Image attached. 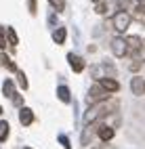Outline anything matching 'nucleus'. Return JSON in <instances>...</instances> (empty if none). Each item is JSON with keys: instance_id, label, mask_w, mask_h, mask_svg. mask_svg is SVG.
I'll return each mask as SVG.
<instances>
[{"instance_id": "obj_20", "label": "nucleus", "mask_w": 145, "mask_h": 149, "mask_svg": "<svg viewBox=\"0 0 145 149\" xmlns=\"http://www.w3.org/2000/svg\"><path fill=\"white\" fill-rule=\"evenodd\" d=\"M17 78H19V84H21V88H27V78H25V74L21 72V69H17Z\"/></svg>"}, {"instance_id": "obj_16", "label": "nucleus", "mask_w": 145, "mask_h": 149, "mask_svg": "<svg viewBox=\"0 0 145 149\" xmlns=\"http://www.w3.org/2000/svg\"><path fill=\"white\" fill-rule=\"evenodd\" d=\"M0 65H2V67H6V69H11V72H17L15 63H11V61H8V57H6L4 53H0Z\"/></svg>"}, {"instance_id": "obj_5", "label": "nucleus", "mask_w": 145, "mask_h": 149, "mask_svg": "<svg viewBox=\"0 0 145 149\" xmlns=\"http://www.w3.org/2000/svg\"><path fill=\"white\" fill-rule=\"evenodd\" d=\"M112 51L114 55L122 59V57H126L128 55V46H126V38H114L112 40Z\"/></svg>"}, {"instance_id": "obj_1", "label": "nucleus", "mask_w": 145, "mask_h": 149, "mask_svg": "<svg viewBox=\"0 0 145 149\" xmlns=\"http://www.w3.org/2000/svg\"><path fill=\"white\" fill-rule=\"evenodd\" d=\"M116 107H118V103H114V101H103V103L91 105L89 111L84 113V124H86V126L99 124L101 118H105V116H109L112 111H116Z\"/></svg>"}, {"instance_id": "obj_25", "label": "nucleus", "mask_w": 145, "mask_h": 149, "mask_svg": "<svg viewBox=\"0 0 145 149\" xmlns=\"http://www.w3.org/2000/svg\"><path fill=\"white\" fill-rule=\"evenodd\" d=\"M128 6H130V0H120V8L122 11H126Z\"/></svg>"}, {"instance_id": "obj_23", "label": "nucleus", "mask_w": 145, "mask_h": 149, "mask_svg": "<svg viewBox=\"0 0 145 149\" xmlns=\"http://www.w3.org/2000/svg\"><path fill=\"white\" fill-rule=\"evenodd\" d=\"M27 6H30V13L36 15V0H27Z\"/></svg>"}, {"instance_id": "obj_6", "label": "nucleus", "mask_w": 145, "mask_h": 149, "mask_svg": "<svg viewBox=\"0 0 145 149\" xmlns=\"http://www.w3.org/2000/svg\"><path fill=\"white\" fill-rule=\"evenodd\" d=\"M99 86L103 88L105 93H118L120 91V82L116 80V78H107V76H103L99 80Z\"/></svg>"}, {"instance_id": "obj_17", "label": "nucleus", "mask_w": 145, "mask_h": 149, "mask_svg": "<svg viewBox=\"0 0 145 149\" xmlns=\"http://www.w3.org/2000/svg\"><path fill=\"white\" fill-rule=\"evenodd\" d=\"M6 38H8V44L15 48V46H17V42H19V38H17V34L13 32V27H6Z\"/></svg>"}, {"instance_id": "obj_9", "label": "nucleus", "mask_w": 145, "mask_h": 149, "mask_svg": "<svg viewBox=\"0 0 145 149\" xmlns=\"http://www.w3.org/2000/svg\"><path fill=\"white\" fill-rule=\"evenodd\" d=\"M114 134H116V130H114L112 126H103V124H99L97 136H99L101 141H105V143H107V141H112V139H114Z\"/></svg>"}, {"instance_id": "obj_24", "label": "nucleus", "mask_w": 145, "mask_h": 149, "mask_svg": "<svg viewBox=\"0 0 145 149\" xmlns=\"http://www.w3.org/2000/svg\"><path fill=\"white\" fill-rule=\"evenodd\" d=\"M6 46V40H4V34H2V25H0V48Z\"/></svg>"}, {"instance_id": "obj_3", "label": "nucleus", "mask_w": 145, "mask_h": 149, "mask_svg": "<svg viewBox=\"0 0 145 149\" xmlns=\"http://www.w3.org/2000/svg\"><path fill=\"white\" fill-rule=\"evenodd\" d=\"M107 97H109V93H105L103 88L99 86V82H97L95 86H91L89 95H86V101H89L91 105H97V103H103V101H107Z\"/></svg>"}, {"instance_id": "obj_7", "label": "nucleus", "mask_w": 145, "mask_h": 149, "mask_svg": "<svg viewBox=\"0 0 145 149\" xmlns=\"http://www.w3.org/2000/svg\"><path fill=\"white\" fill-rule=\"evenodd\" d=\"M130 91H132V95H137V97L145 95V80L139 78V76H135L130 80Z\"/></svg>"}, {"instance_id": "obj_12", "label": "nucleus", "mask_w": 145, "mask_h": 149, "mask_svg": "<svg viewBox=\"0 0 145 149\" xmlns=\"http://www.w3.org/2000/svg\"><path fill=\"white\" fill-rule=\"evenodd\" d=\"M19 120H21L23 126H30L34 122V111L30 107H21V109H19Z\"/></svg>"}, {"instance_id": "obj_22", "label": "nucleus", "mask_w": 145, "mask_h": 149, "mask_svg": "<svg viewBox=\"0 0 145 149\" xmlns=\"http://www.w3.org/2000/svg\"><path fill=\"white\" fill-rule=\"evenodd\" d=\"M59 141H61V145H63L65 149H70V147H72V145H70V139H67V136H63V134L59 136Z\"/></svg>"}, {"instance_id": "obj_13", "label": "nucleus", "mask_w": 145, "mask_h": 149, "mask_svg": "<svg viewBox=\"0 0 145 149\" xmlns=\"http://www.w3.org/2000/svg\"><path fill=\"white\" fill-rule=\"evenodd\" d=\"M57 97H59V101H63V103H70L72 101L70 88H67V86H59V88H57Z\"/></svg>"}, {"instance_id": "obj_15", "label": "nucleus", "mask_w": 145, "mask_h": 149, "mask_svg": "<svg viewBox=\"0 0 145 149\" xmlns=\"http://www.w3.org/2000/svg\"><path fill=\"white\" fill-rule=\"evenodd\" d=\"M2 93H4L6 97H13V95H15V82H13V80H4V84H2Z\"/></svg>"}, {"instance_id": "obj_19", "label": "nucleus", "mask_w": 145, "mask_h": 149, "mask_svg": "<svg viewBox=\"0 0 145 149\" xmlns=\"http://www.w3.org/2000/svg\"><path fill=\"white\" fill-rule=\"evenodd\" d=\"M48 2L55 6V11H57V13H61L63 8H65V0H48Z\"/></svg>"}, {"instance_id": "obj_8", "label": "nucleus", "mask_w": 145, "mask_h": 149, "mask_svg": "<svg viewBox=\"0 0 145 149\" xmlns=\"http://www.w3.org/2000/svg\"><path fill=\"white\" fill-rule=\"evenodd\" d=\"M143 40L139 36H128L126 38V46H128V55H137L139 53V48H141Z\"/></svg>"}, {"instance_id": "obj_2", "label": "nucleus", "mask_w": 145, "mask_h": 149, "mask_svg": "<svg viewBox=\"0 0 145 149\" xmlns=\"http://www.w3.org/2000/svg\"><path fill=\"white\" fill-rule=\"evenodd\" d=\"M130 21H132V17L128 11H120V13H116L114 15V29L116 32H126V29L130 27Z\"/></svg>"}, {"instance_id": "obj_26", "label": "nucleus", "mask_w": 145, "mask_h": 149, "mask_svg": "<svg viewBox=\"0 0 145 149\" xmlns=\"http://www.w3.org/2000/svg\"><path fill=\"white\" fill-rule=\"evenodd\" d=\"M139 67H141V63H139V61H137V63H130V69H132V72H137Z\"/></svg>"}, {"instance_id": "obj_14", "label": "nucleus", "mask_w": 145, "mask_h": 149, "mask_svg": "<svg viewBox=\"0 0 145 149\" xmlns=\"http://www.w3.org/2000/svg\"><path fill=\"white\" fill-rule=\"evenodd\" d=\"M65 36H67L65 27H59V29H55V32H53V40H55L57 44H63V42H65Z\"/></svg>"}, {"instance_id": "obj_4", "label": "nucleus", "mask_w": 145, "mask_h": 149, "mask_svg": "<svg viewBox=\"0 0 145 149\" xmlns=\"http://www.w3.org/2000/svg\"><path fill=\"white\" fill-rule=\"evenodd\" d=\"M95 11H97V15H101V17L116 15V2H114V0H99L97 6H95Z\"/></svg>"}, {"instance_id": "obj_28", "label": "nucleus", "mask_w": 145, "mask_h": 149, "mask_svg": "<svg viewBox=\"0 0 145 149\" xmlns=\"http://www.w3.org/2000/svg\"><path fill=\"white\" fill-rule=\"evenodd\" d=\"M0 113H2V105H0Z\"/></svg>"}, {"instance_id": "obj_10", "label": "nucleus", "mask_w": 145, "mask_h": 149, "mask_svg": "<svg viewBox=\"0 0 145 149\" xmlns=\"http://www.w3.org/2000/svg\"><path fill=\"white\" fill-rule=\"evenodd\" d=\"M67 59H70V65H72V69H74L76 74H80L82 69L86 67V63L82 61V57H78V55H74V53H70V55H67Z\"/></svg>"}, {"instance_id": "obj_27", "label": "nucleus", "mask_w": 145, "mask_h": 149, "mask_svg": "<svg viewBox=\"0 0 145 149\" xmlns=\"http://www.w3.org/2000/svg\"><path fill=\"white\" fill-rule=\"evenodd\" d=\"M95 149H116V147H112V145H99V147H95Z\"/></svg>"}, {"instance_id": "obj_18", "label": "nucleus", "mask_w": 145, "mask_h": 149, "mask_svg": "<svg viewBox=\"0 0 145 149\" xmlns=\"http://www.w3.org/2000/svg\"><path fill=\"white\" fill-rule=\"evenodd\" d=\"M8 136V122H0V143L6 141Z\"/></svg>"}, {"instance_id": "obj_11", "label": "nucleus", "mask_w": 145, "mask_h": 149, "mask_svg": "<svg viewBox=\"0 0 145 149\" xmlns=\"http://www.w3.org/2000/svg\"><path fill=\"white\" fill-rule=\"evenodd\" d=\"M97 130H99V124H91V126H86V128H84V132H82V136H80L82 145H89V143H91V139H93V134H97Z\"/></svg>"}, {"instance_id": "obj_21", "label": "nucleus", "mask_w": 145, "mask_h": 149, "mask_svg": "<svg viewBox=\"0 0 145 149\" xmlns=\"http://www.w3.org/2000/svg\"><path fill=\"white\" fill-rule=\"evenodd\" d=\"M135 57H137V59H139V61H145V42L141 44V48H139V53H137V55H135Z\"/></svg>"}]
</instances>
